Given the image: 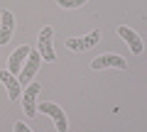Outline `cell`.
<instances>
[{
  "label": "cell",
  "instance_id": "1",
  "mask_svg": "<svg viewBox=\"0 0 147 132\" xmlns=\"http://www.w3.org/2000/svg\"><path fill=\"white\" fill-rule=\"evenodd\" d=\"M39 64H42V56H39V52L37 49H30V54H27L25 59V66L20 69V86H27L32 78H34V74L39 71Z\"/></svg>",
  "mask_w": 147,
  "mask_h": 132
},
{
  "label": "cell",
  "instance_id": "2",
  "mask_svg": "<svg viewBox=\"0 0 147 132\" xmlns=\"http://www.w3.org/2000/svg\"><path fill=\"white\" fill-rule=\"evenodd\" d=\"M52 37H54V27H42L37 52H39V56H42V61H49V64L57 61V54H54V47H52Z\"/></svg>",
  "mask_w": 147,
  "mask_h": 132
},
{
  "label": "cell",
  "instance_id": "3",
  "mask_svg": "<svg viewBox=\"0 0 147 132\" xmlns=\"http://www.w3.org/2000/svg\"><path fill=\"white\" fill-rule=\"evenodd\" d=\"M37 113H44V115H49L54 120V125H57L59 132H66L69 127V120H66V113L61 110V108L57 105V103H42V105L37 108Z\"/></svg>",
  "mask_w": 147,
  "mask_h": 132
},
{
  "label": "cell",
  "instance_id": "4",
  "mask_svg": "<svg viewBox=\"0 0 147 132\" xmlns=\"http://www.w3.org/2000/svg\"><path fill=\"white\" fill-rule=\"evenodd\" d=\"M39 90H42L39 83H27V90L22 93V108H25L27 117L37 115V95H39Z\"/></svg>",
  "mask_w": 147,
  "mask_h": 132
},
{
  "label": "cell",
  "instance_id": "5",
  "mask_svg": "<svg viewBox=\"0 0 147 132\" xmlns=\"http://www.w3.org/2000/svg\"><path fill=\"white\" fill-rule=\"evenodd\" d=\"M127 64L120 54H103V56H96L91 61V69L100 71V69H125Z\"/></svg>",
  "mask_w": 147,
  "mask_h": 132
},
{
  "label": "cell",
  "instance_id": "6",
  "mask_svg": "<svg viewBox=\"0 0 147 132\" xmlns=\"http://www.w3.org/2000/svg\"><path fill=\"white\" fill-rule=\"evenodd\" d=\"M100 42V32H91V34H86V37L81 39H66V47L71 49V52H88L91 47H96V44Z\"/></svg>",
  "mask_w": 147,
  "mask_h": 132
},
{
  "label": "cell",
  "instance_id": "7",
  "mask_svg": "<svg viewBox=\"0 0 147 132\" xmlns=\"http://www.w3.org/2000/svg\"><path fill=\"white\" fill-rule=\"evenodd\" d=\"M12 32H15V17L10 10H3L0 12V47H5L10 42Z\"/></svg>",
  "mask_w": 147,
  "mask_h": 132
},
{
  "label": "cell",
  "instance_id": "8",
  "mask_svg": "<svg viewBox=\"0 0 147 132\" xmlns=\"http://www.w3.org/2000/svg\"><path fill=\"white\" fill-rule=\"evenodd\" d=\"M32 47H17L15 52L10 54V59H7V71H10L12 76H20V66H25V59L27 54H30Z\"/></svg>",
  "mask_w": 147,
  "mask_h": 132
},
{
  "label": "cell",
  "instance_id": "9",
  "mask_svg": "<svg viewBox=\"0 0 147 132\" xmlns=\"http://www.w3.org/2000/svg\"><path fill=\"white\" fill-rule=\"evenodd\" d=\"M118 37L120 39H125V44L130 47V52L132 54H142V39L137 37V32H132L130 27H118Z\"/></svg>",
  "mask_w": 147,
  "mask_h": 132
},
{
  "label": "cell",
  "instance_id": "10",
  "mask_svg": "<svg viewBox=\"0 0 147 132\" xmlns=\"http://www.w3.org/2000/svg\"><path fill=\"white\" fill-rule=\"evenodd\" d=\"M0 81L7 86V98H10V101H20V81H17L7 69L0 71Z\"/></svg>",
  "mask_w": 147,
  "mask_h": 132
},
{
  "label": "cell",
  "instance_id": "11",
  "mask_svg": "<svg viewBox=\"0 0 147 132\" xmlns=\"http://www.w3.org/2000/svg\"><path fill=\"white\" fill-rule=\"evenodd\" d=\"M86 0H59V7H66V10H71V7H81Z\"/></svg>",
  "mask_w": 147,
  "mask_h": 132
},
{
  "label": "cell",
  "instance_id": "12",
  "mask_svg": "<svg viewBox=\"0 0 147 132\" xmlns=\"http://www.w3.org/2000/svg\"><path fill=\"white\" fill-rule=\"evenodd\" d=\"M12 130H15V132H32L25 122H15V127H12Z\"/></svg>",
  "mask_w": 147,
  "mask_h": 132
}]
</instances>
